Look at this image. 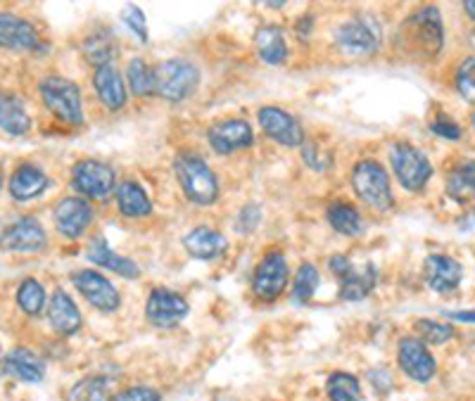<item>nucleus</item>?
<instances>
[{"label":"nucleus","mask_w":475,"mask_h":401,"mask_svg":"<svg viewBox=\"0 0 475 401\" xmlns=\"http://www.w3.org/2000/svg\"><path fill=\"white\" fill-rule=\"evenodd\" d=\"M445 316L451 321H461V324H475V312H447Z\"/></svg>","instance_id":"49530a36"},{"label":"nucleus","mask_w":475,"mask_h":401,"mask_svg":"<svg viewBox=\"0 0 475 401\" xmlns=\"http://www.w3.org/2000/svg\"><path fill=\"white\" fill-rule=\"evenodd\" d=\"M470 126H473V131H475V112H473V117H470Z\"/></svg>","instance_id":"09e8293b"},{"label":"nucleus","mask_w":475,"mask_h":401,"mask_svg":"<svg viewBox=\"0 0 475 401\" xmlns=\"http://www.w3.org/2000/svg\"><path fill=\"white\" fill-rule=\"evenodd\" d=\"M416 333H418V340L428 342V344H445L454 337V328L449 324L428 321V318L416 321Z\"/></svg>","instance_id":"e433bc0d"},{"label":"nucleus","mask_w":475,"mask_h":401,"mask_svg":"<svg viewBox=\"0 0 475 401\" xmlns=\"http://www.w3.org/2000/svg\"><path fill=\"white\" fill-rule=\"evenodd\" d=\"M188 312H191V306H188L186 297L167 288L152 290L148 304H145V316L157 328H174L188 316Z\"/></svg>","instance_id":"f8f14e48"},{"label":"nucleus","mask_w":475,"mask_h":401,"mask_svg":"<svg viewBox=\"0 0 475 401\" xmlns=\"http://www.w3.org/2000/svg\"><path fill=\"white\" fill-rule=\"evenodd\" d=\"M447 195L457 202L475 200V159L454 167L447 176Z\"/></svg>","instance_id":"c85d7f7f"},{"label":"nucleus","mask_w":475,"mask_h":401,"mask_svg":"<svg viewBox=\"0 0 475 401\" xmlns=\"http://www.w3.org/2000/svg\"><path fill=\"white\" fill-rule=\"evenodd\" d=\"M325 395L331 401H361V385L355 375L337 371L328 377Z\"/></svg>","instance_id":"473e14b6"},{"label":"nucleus","mask_w":475,"mask_h":401,"mask_svg":"<svg viewBox=\"0 0 475 401\" xmlns=\"http://www.w3.org/2000/svg\"><path fill=\"white\" fill-rule=\"evenodd\" d=\"M207 140L219 155H231V152L245 150L254 140V133L250 124L243 119H223L214 124L207 133Z\"/></svg>","instance_id":"4468645a"},{"label":"nucleus","mask_w":475,"mask_h":401,"mask_svg":"<svg viewBox=\"0 0 475 401\" xmlns=\"http://www.w3.org/2000/svg\"><path fill=\"white\" fill-rule=\"evenodd\" d=\"M0 48L15 53H31L41 48L36 29L13 13H0Z\"/></svg>","instance_id":"dca6fc26"},{"label":"nucleus","mask_w":475,"mask_h":401,"mask_svg":"<svg viewBox=\"0 0 475 401\" xmlns=\"http://www.w3.org/2000/svg\"><path fill=\"white\" fill-rule=\"evenodd\" d=\"M72 283L77 285V290L86 297L90 306H96L98 312L112 314L119 309L121 297L117 293V288L105 276H100L98 271L81 269L72 273Z\"/></svg>","instance_id":"9d476101"},{"label":"nucleus","mask_w":475,"mask_h":401,"mask_svg":"<svg viewBox=\"0 0 475 401\" xmlns=\"http://www.w3.org/2000/svg\"><path fill=\"white\" fill-rule=\"evenodd\" d=\"M254 48H257L259 60L266 62V65H283L288 57L285 36H283L281 26L276 25L259 26L257 34H254Z\"/></svg>","instance_id":"a878e982"},{"label":"nucleus","mask_w":475,"mask_h":401,"mask_svg":"<svg viewBox=\"0 0 475 401\" xmlns=\"http://www.w3.org/2000/svg\"><path fill=\"white\" fill-rule=\"evenodd\" d=\"M0 183H3V169H0Z\"/></svg>","instance_id":"8fccbe9b"},{"label":"nucleus","mask_w":475,"mask_h":401,"mask_svg":"<svg viewBox=\"0 0 475 401\" xmlns=\"http://www.w3.org/2000/svg\"><path fill=\"white\" fill-rule=\"evenodd\" d=\"M325 219H328V223L333 226V231L349 235V238H356V235L364 231V219H361L359 211L347 202L331 204L328 211H325Z\"/></svg>","instance_id":"c756f323"},{"label":"nucleus","mask_w":475,"mask_h":401,"mask_svg":"<svg viewBox=\"0 0 475 401\" xmlns=\"http://www.w3.org/2000/svg\"><path fill=\"white\" fill-rule=\"evenodd\" d=\"M200 84V72L193 62L167 60L155 69V93L169 102L186 100Z\"/></svg>","instance_id":"39448f33"},{"label":"nucleus","mask_w":475,"mask_h":401,"mask_svg":"<svg viewBox=\"0 0 475 401\" xmlns=\"http://www.w3.org/2000/svg\"><path fill=\"white\" fill-rule=\"evenodd\" d=\"M48 321L50 328L62 337L74 335L78 328H81V314H78L77 304L65 290H55L53 297L48 302Z\"/></svg>","instance_id":"6ab92c4d"},{"label":"nucleus","mask_w":475,"mask_h":401,"mask_svg":"<svg viewBox=\"0 0 475 401\" xmlns=\"http://www.w3.org/2000/svg\"><path fill=\"white\" fill-rule=\"evenodd\" d=\"M55 228L60 231L65 238L74 240L86 233V228L93 221V210L90 204L81 198H65L57 202L53 211Z\"/></svg>","instance_id":"2eb2a0df"},{"label":"nucleus","mask_w":475,"mask_h":401,"mask_svg":"<svg viewBox=\"0 0 475 401\" xmlns=\"http://www.w3.org/2000/svg\"><path fill=\"white\" fill-rule=\"evenodd\" d=\"M302 157H305V162L309 164V169H316V171H324V169L331 167L333 162V155L328 152H321L319 145L314 143H302Z\"/></svg>","instance_id":"a19ab883"},{"label":"nucleus","mask_w":475,"mask_h":401,"mask_svg":"<svg viewBox=\"0 0 475 401\" xmlns=\"http://www.w3.org/2000/svg\"><path fill=\"white\" fill-rule=\"evenodd\" d=\"M368 383L376 387V392H378V395H387V392L392 389L390 373L383 371V368H376V371L368 373Z\"/></svg>","instance_id":"c03bdc74"},{"label":"nucleus","mask_w":475,"mask_h":401,"mask_svg":"<svg viewBox=\"0 0 475 401\" xmlns=\"http://www.w3.org/2000/svg\"><path fill=\"white\" fill-rule=\"evenodd\" d=\"M259 126L271 140L285 145V148H300L305 143V131L300 121L281 108L259 109Z\"/></svg>","instance_id":"ddd939ff"},{"label":"nucleus","mask_w":475,"mask_h":401,"mask_svg":"<svg viewBox=\"0 0 475 401\" xmlns=\"http://www.w3.org/2000/svg\"><path fill=\"white\" fill-rule=\"evenodd\" d=\"M117 198V210L121 211L129 219H140V216H148L152 211L150 198L145 195L143 188L133 180H124L115 188Z\"/></svg>","instance_id":"bb28decb"},{"label":"nucleus","mask_w":475,"mask_h":401,"mask_svg":"<svg viewBox=\"0 0 475 401\" xmlns=\"http://www.w3.org/2000/svg\"><path fill=\"white\" fill-rule=\"evenodd\" d=\"M0 129L7 136H26L31 131V119L25 112V105L10 93H0Z\"/></svg>","instance_id":"cd10ccee"},{"label":"nucleus","mask_w":475,"mask_h":401,"mask_svg":"<svg viewBox=\"0 0 475 401\" xmlns=\"http://www.w3.org/2000/svg\"><path fill=\"white\" fill-rule=\"evenodd\" d=\"M259 219H262L259 204L250 202L245 204V207L241 210V214H238V223H235V228H238L241 233H253L254 228L259 226Z\"/></svg>","instance_id":"37998d69"},{"label":"nucleus","mask_w":475,"mask_h":401,"mask_svg":"<svg viewBox=\"0 0 475 401\" xmlns=\"http://www.w3.org/2000/svg\"><path fill=\"white\" fill-rule=\"evenodd\" d=\"M430 131H433L435 136H439V139H447V140L461 139V129H459V124L457 121H451L449 117H445V114H439L438 119L430 121Z\"/></svg>","instance_id":"79ce46f5"},{"label":"nucleus","mask_w":475,"mask_h":401,"mask_svg":"<svg viewBox=\"0 0 475 401\" xmlns=\"http://www.w3.org/2000/svg\"><path fill=\"white\" fill-rule=\"evenodd\" d=\"M376 281H378V271L373 263H367L361 269H352L340 278V300L345 302H359L367 300L368 294L376 288Z\"/></svg>","instance_id":"b1692460"},{"label":"nucleus","mask_w":475,"mask_h":401,"mask_svg":"<svg viewBox=\"0 0 475 401\" xmlns=\"http://www.w3.org/2000/svg\"><path fill=\"white\" fill-rule=\"evenodd\" d=\"M183 247H186L188 254L193 259L212 262V259L222 257L223 252H226V238L217 233V231H212V228L198 226L183 238Z\"/></svg>","instance_id":"412c9836"},{"label":"nucleus","mask_w":475,"mask_h":401,"mask_svg":"<svg viewBox=\"0 0 475 401\" xmlns=\"http://www.w3.org/2000/svg\"><path fill=\"white\" fill-rule=\"evenodd\" d=\"M423 271H426L428 288L435 290V293H451V290H457L463 276L461 263L457 259L447 257V254H430L426 259Z\"/></svg>","instance_id":"a211bd4d"},{"label":"nucleus","mask_w":475,"mask_h":401,"mask_svg":"<svg viewBox=\"0 0 475 401\" xmlns=\"http://www.w3.org/2000/svg\"><path fill=\"white\" fill-rule=\"evenodd\" d=\"M84 55L90 65H96V69L98 67H108L115 57V41L105 31L90 34L84 41Z\"/></svg>","instance_id":"72a5a7b5"},{"label":"nucleus","mask_w":475,"mask_h":401,"mask_svg":"<svg viewBox=\"0 0 475 401\" xmlns=\"http://www.w3.org/2000/svg\"><path fill=\"white\" fill-rule=\"evenodd\" d=\"M5 373L25 380V383H41L46 364L36 352L26 347H15L5 354Z\"/></svg>","instance_id":"5701e85b"},{"label":"nucleus","mask_w":475,"mask_h":401,"mask_svg":"<svg viewBox=\"0 0 475 401\" xmlns=\"http://www.w3.org/2000/svg\"><path fill=\"white\" fill-rule=\"evenodd\" d=\"M88 259L93 263H98V266H103V269L115 271L117 276L129 278V281H133V278L140 276V269L136 266V262L115 254V252L109 250V245L105 242L103 238L90 240V242H88Z\"/></svg>","instance_id":"393cba45"},{"label":"nucleus","mask_w":475,"mask_h":401,"mask_svg":"<svg viewBox=\"0 0 475 401\" xmlns=\"http://www.w3.org/2000/svg\"><path fill=\"white\" fill-rule=\"evenodd\" d=\"M398 364L404 375L416 383H430L438 373V361L430 354L426 342L418 337H402L398 344Z\"/></svg>","instance_id":"6e6552de"},{"label":"nucleus","mask_w":475,"mask_h":401,"mask_svg":"<svg viewBox=\"0 0 475 401\" xmlns=\"http://www.w3.org/2000/svg\"><path fill=\"white\" fill-rule=\"evenodd\" d=\"M48 186L50 179L43 174L36 164H22L13 174L10 186L7 188H10V195H13L15 200L25 202V200H34L38 198V195H43V192L48 190Z\"/></svg>","instance_id":"4be33fe9"},{"label":"nucleus","mask_w":475,"mask_h":401,"mask_svg":"<svg viewBox=\"0 0 475 401\" xmlns=\"http://www.w3.org/2000/svg\"><path fill=\"white\" fill-rule=\"evenodd\" d=\"M295 29H297V34H300L302 41H307L309 34L314 31V17H312V15H305V17H302L300 22L295 25Z\"/></svg>","instance_id":"a18cd8bd"},{"label":"nucleus","mask_w":475,"mask_h":401,"mask_svg":"<svg viewBox=\"0 0 475 401\" xmlns=\"http://www.w3.org/2000/svg\"><path fill=\"white\" fill-rule=\"evenodd\" d=\"M121 19H124V25L136 34V38L143 43H148V26H145V15L140 7L136 5H127L121 10Z\"/></svg>","instance_id":"58836bf2"},{"label":"nucleus","mask_w":475,"mask_h":401,"mask_svg":"<svg viewBox=\"0 0 475 401\" xmlns=\"http://www.w3.org/2000/svg\"><path fill=\"white\" fill-rule=\"evenodd\" d=\"M127 78L133 96L145 98L150 96V93H155V72H152L150 65H148L143 57H133V60L129 62Z\"/></svg>","instance_id":"7c9ffc66"},{"label":"nucleus","mask_w":475,"mask_h":401,"mask_svg":"<svg viewBox=\"0 0 475 401\" xmlns=\"http://www.w3.org/2000/svg\"><path fill=\"white\" fill-rule=\"evenodd\" d=\"M72 186L84 198L105 200L115 190V171L105 162L98 159H84L72 169Z\"/></svg>","instance_id":"1a4fd4ad"},{"label":"nucleus","mask_w":475,"mask_h":401,"mask_svg":"<svg viewBox=\"0 0 475 401\" xmlns=\"http://www.w3.org/2000/svg\"><path fill=\"white\" fill-rule=\"evenodd\" d=\"M457 88L466 100L475 102V57H469L459 65Z\"/></svg>","instance_id":"4c0bfd02"},{"label":"nucleus","mask_w":475,"mask_h":401,"mask_svg":"<svg viewBox=\"0 0 475 401\" xmlns=\"http://www.w3.org/2000/svg\"><path fill=\"white\" fill-rule=\"evenodd\" d=\"M109 396V380L103 375H90L78 380L69 392L67 401H108Z\"/></svg>","instance_id":"2f4dec72"},{"label":"nucleus","mask_w":475,"mask_h":401,"mask_svg":"<svg viewBox=\"0 0 475 401\" xmlns=\"http://www.w3.org/2000/svg\"><path fill=\"white\" fill-rule=\"evenodd\" d=\"M46 245V231L34 216L10 223L0 235V247L7 252H38Z\"/></svg>","instance_id":"f3484780"},{"label":"nucleus","mask_w":475,"mask_h":401,"mask_svg":"<svg viewBox=\"0 0 475 401\" xmlns=\"http://www.w3.org/2000/svg\"><path fill=\"white\" fill-rule=\"evenodd\" d=\"M380 26L373 17L359 15V17L347 19L336 34V46L340 53L361 57V55H373L380 48Z\"/></svg>","instance_id":"0eeeda50"},{"label":"nucleus","mask_w":475,"mask_h":401,"mask_svg":"<svg viewBox=\"0 0 475 401\" xmlns=\"http://www.w3.org/2000/svg\"><path fill=\"white\" fill-rule=\"evenodd\" d=\"M112 401H162V395L157 389L145 387V385H133V387L121 389Z\"/></svg>","instance_id":"ea45409f"},{"label":"nucleus","mask_w":475,"mask_h":401,"mask_svg":"<svg viewBox=\"0 0 475 401\" xmlns=\"http://www.w3.org/2000/svg\"><path fill=\"white\" fill-rule=\"evenodd\" d=\"M352 188L356 198L376 211H387L392 207V186L386 167L373 159H364L352 171Z\"/></svg>","instance_id":"7ed1b4c3"},{"label":"nucleus","mask_w":475,"mask_h":401,"mask_svg":"<svg viewBox=\"0 0 475 401\" xmlns=\"http://www.w3.org/2000/svg\"><path fill=\"white\" fill-rule=\"evenodd\" d=\"M288 285V262L281 252H269L254 269L253 290L259 300L274 302Z\"/></svg>","instance_id":"9b49d317"},{"label":"nucleus","mask_w":475,"mask_h":401,"mask_svg":"<svg viewBox=\"0 0 475 401\" xmlns=\"http://www.w3.org/2000/svg\"><path fill=\"white\" fill-rule=\"evenodd\" d=\"M41 100L57 119L67 121V124L78 126L84 121V108H81V90L74 81L62 77H48L43 78L41 86Z\"/></svg>","instance_id":"20e7f679"},{"label":"nucleus","mask_w":475,"mask_h":401,"mask_svg":"<svg viewBox=\"0 0 475 401\" xmlns=\"http://www.w3.org/2000/svg\"><path fill=\"white\" fill-rule=\"evenodd\" d=\"M17 304L26 316H38L46 306V290L36 278H26L17 290Z\"/></svg>","instance_id":"f704fd0d"},{"label":"nucleus","mask_w":475,"mask_h":401,"mask_svg":"<svg viewBox=\"0 0 475 401\" xmlns=\"http://www.w3.org/2000/svg\"><path fill=\"white\" fill-rule=\"evenodd\" d=\"M390 164L399 183L411 192L423 190L433 176V164L428 155L411 143L390 145Z\"/></svg>","instance_id":"423d86ee"},{"label":"nucleus","mask_w":475,"mask_h":401,"mask_svg":"<svg viewBox=\"0 0 475 401\" xmlns=\"http://www.w3.org/2000/svg\"><path fill=\"white\" fill-rule=\"evenodd\" d=\"M93 86H96V93L100 98L105 108L109 112H119L127 105V88H124V78L117 72L115 67H98L96 74H93Z\"/></svg>","instance_id":"aec40b11"},{"label":"nucleus","mask_w":475,"mask_h":401,"mask_svg":"<svg viewBox=\"0 0 475 401\" xmlns=\"http://www.w3.org/2000/svg\"><path fill=\"white\" fill-rule=\"evenodd\" d=\"M445 43V26L438 7H421L404 19L399 29V46L407 55L416 57H435Z\"/></svg>","instance_id":"f257e3e1"},{"label":"nucleus","mask_w":475,"mask_h":401,"mask_svg":"<svg viewBox=\"0 0 475 401\" xmlns=\"http://www.w3.org/2000/svg\"><path fill=\"white\" fill-rule=\"evenodd\" d=\"M463 10H466V15H469V17L475 22V0H469V3H463Z\"/></svg>","instance_id":"de8ad7c7"},{"label":"nucleus","mask_w":475,"mask_h":401,"mask_svg":"<svg viewBox=\"0 0 475 401\" xmlns=\"http://www.w3.org/2000/svg\"><path fill=\"white\" fill-rule=\"evenodd\" d=\"M176 180L181 183V190L186 192V198L200 207H210L219 198V180L214 176L202 157L193 152H183L176 157L174 162Z\"/></svg>","instance_id":"f03ea898"},{"label":"nucleus","mask_w":475,"mask_h":401,"mask_svg":"<svg viewBox=\"0 0 475 401\" xmlns=\"http://www.w3.org/2000/svg\"><path fill=\"white\" fill-rule=\"evenodd\" d=\"M316 290H319V271L314 263L305 262L297 269L295 281H293V302L305 304V302L312 300Z\"/></svg>","instance_id":"c9c22d12"}]
</instances>
